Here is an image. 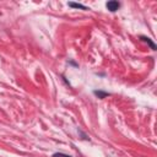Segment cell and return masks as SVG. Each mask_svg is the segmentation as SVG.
<instances>
[{"mask_svg": "<svg viewBox=\"0 0 157 157\" xmlns=\"http://www.w3.org/2000/svg\"><path fill=\"white\" fill-rule=\"evenodd\" d=\"M53 157H70V156H66V155H63V153H55Z\"/></svg>", "mask_w": 157, "mask_h": 157, "instance_id": "5", "label": "cell"}, {"mask_svg": "<svg viewBox=\"0 0 157 157\" xmlns=\"http://www.w3.org/2000/svg\"><path fill=\"white\" fill-rule=\"evenodd\" d=\"M94 93H96V94H97L99 98H104L105 96H108V93H105V92H101V91H96Z\"/></svg>", "mask_w": 157, "mask_h": 157, "instance_id": "4", "label": "cell"}, {"mask_svg": "<svg viewBox=\"0 0 157 157\" xmlns=\"http://www.w3.org/2000/svg\"><path fill=\"white\" fill-rule=\"evenodd\" d=\"M69 6L76 7V9H82V10H86V9H87L86 6H83V5H81V4H75V2H69Z\"/></svg>", "mask_w": 157, "mask_h": 157, "instance_id": "3", "label": "cell"}, {"mask_svg": "<svg viewBox=\"0 0 157 157\" xmlns=\"http://www.w3.org/2000/svg\"><path fill=\"white\" fill-rule=\"evenodd\" d=\"M119 6H120V4H119L118 1H115V0H110V1L107 2V9H108L109 11H112V12L117 11V10L119 9Z\"/></svg>", "mask_w": 157, "mask_h": 157, "instance_id": "1", "label": "cell"}, {"mask_svg": "<svg viewBox=\"0 0 157 157\" xmlns=\"http://www.w3.org/2000/svg\"><path fill=\"white\" fill-rule=\"evenodd\" d=\"M141 39H142V40H145V42H146V43H147V44H148L153 50H156V45L152 43V40H151L148 37H144V36H142V37H141Z\"/></svg>", "mask_w": 157, "mask_h": 157, "instance_id": "2", "label": "cell"}]
</instances>
